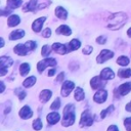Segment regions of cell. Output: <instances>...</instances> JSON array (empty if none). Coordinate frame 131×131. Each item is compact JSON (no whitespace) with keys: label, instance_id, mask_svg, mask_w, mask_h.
I'll return each mask as SVG.
<instances>
[{"label":"cell","instance_id":"ab89813d","mask_svg":"<svg viewBox=\"0 0 131 131\" xmlns=\"http://www.w3.org/2000/svg\"><path fill=\"white\" fill-rule=\"evenodd\" d=\"M63 79H64V73H60L56 77V82H63Z\"/></svg>","mask_w":131,"mask_h":131},{"label":"cell","instance_id":"44dd1931","mask_svg":"<svg viewBox=\"0 0 131 131\" xmlns=\"http://www.w3.org/2000/svg\"><path fill=\"white\" fill-rule=\"evenodd\" d=\"M74 96H75V99L77 101H81L85 98V93H84V90L81 88V87H77L75 89V92H74Z\"/></svg>","mask_w":131,"mask_h":131},{"label":"cell","instance_id":"f546056e","mask_svg":"<svg viewBox=\"0 0 131 131\" xmlns=\"http://www.w3.org/2000/svg\"><path fill=\"white\" fill-rule=\"evenodd\" d=\"M129 58L127 57V56H120V57H118V59H117V63L118 64H120V66H122V67H126V66H128L129 64Z\"/></svg>","mask_w":131,"mask_h":131},{"label":"cell","instance_id":"d590c367","mask_svg":"<svg viewBox=\"0 0 131 131\" xmlns=\"http://www.w3.org/2000/svg\"><path fill=\"white\" fill-rule=\"evenodd\" d=\"M124 125H125V128L127 131H131V117L126 118L124 120Z\"/></svg>","mask_w":131,"mask_h":131},{"label":"cell","instance_id":"603a6c76","mask_svg":"<svg viewBox=\"0 0 131 131\" xmlns=\"http://www.w3.org/2000/svg\"><path fill=\"white\" fill-rule=\"evenodd\" d=\"M36 5H37V0H30L23 8L24 12H28V11H33L35 8H36Z\"/></svg>","mask_w":131,"mask_h":131},{"label":"cell","instance_id":"ac0fdd59","mask_svg":"<svg viewBox=\"0 0 131 131\" xmlns=\"http://www.w3.org/2000/svg\"><path fill=\"white\" fill-rule=\"evenodd\" d=\"M26 32L24 30H15V31H12L9 35V39L10 40H17V39H20L25 36Z\"/></svg>","mask_w":131,"mask_h":131},{"label":"cell","instance_id":"8d00e7d4","mask_svg":"<svg viewBox=\"0 0 131 131\" xmlns=\"http://www.w3.org/2000/svg\"><path fill=\"white\" fill-rule=\"evenodd\" d=\"M92 51H93V47H92V46H90V45L85 46V47H84V49L82 50V52H83L84 54H86V55H89Z\"/></svg>","mask_w":131,"mask_h":131},{"label":"cell","instance_id":"277c9868","mask_svg":"<svg viewBox=\"0 0 131 131\" xmlns=\"http://www.w3.org/2000/svg\"><path fill=\"white\" fill-rule=\"evenodd\" d=\"M54 66H56V60L54 58H51V57L50 58L49 57H46L43 60H41V61L38 62L37 70H38L39 73H42L47 67H54Z\"/></svg>","mask_w":131,"mask_h":131},{"label":"cell","instance_id":"83f0119b","mask_svg":"<svg viewBox=\"0 0 131 131\" xmlns=\"http://www.w3.org/2000/svg\"><path fill=\"white\" fill-rule=\"evenodd\" d=\"M118 75L121 78H129L131 77V69H120L118 71Z\"/></svg>","mask_w":131,"mask_h":131},{"label":"cell","instance_id":"4fadbf2b","mask_svg":"<svg viewBox=\"0 0 131 131\" xmlns=\"http://www.w3.org/2000/svg\"><path fill=\"white\" fill-rule=\"evenodd\" d=\"M130 91H131V82L123 83V84L120 85L119 88H118V92H119V94L122 95V96L127 95Z\"/></svg>","mask_w":131,"mask_h":131},{"label":"cell","instance_id":"ba28073f","mask_svg":"<svg viewBox=\"0 0 131 131\" xmlns=\"http://www.w3.org/2000/svg\"><path fill=\"white\" fill-rule=\"evenodd\" d=\"M105 80H103L100 76L98 77V76H95V77H93L91 80H90V86H91V88L93 89V90H97V89H100V88H102L105 84H106V82H104Z\"/></svg>","mask_w":131,"mask_h":131},{"label":"cell","instance_id":"e0dca14e","mask_svg":"<svg viewBox=\"0 0 131 131\" xmlns=\"http://www.w3.org/2000/svg\"><path fill=\"white\" fill-rule=\"evenodd\" d=\"M56 34H61L64 36H70L72 34V30L70 29V27L66 26V25H61L56 29Z\"/></svg>","mask_w":131,"mask_h":131},{"label":"cell","instance_id":"f35d334b","mask_svg":"<svg viewBox=\"0 0 131 131\" xmlns=\"http://www.w3.org/2000/svg\"><path fill=\"white\" fill-rule=\"evenodd\" d=\"M96 42L98 44H104L106 42V37L105 36H99L96 38Z\"/></svg>","mask_w":131,"mask_h":131},{"label":"cell","instance_id":"d6986e66","mask_svg":"<svg viewBox=\"0 0 131 131\" xmlns=\"http://www.w3.org/2000/svg\"><path fill=\"white\" fill-rule=\"evenodd\" d=\"M12 63H13V60L10 57L2 56L0 58V68H6V69H8L9 67L12 66Z\"/></svg>","mask_w":131,"mask_h":131},{"label":"cell","instance_id":"7402d4cb","mask_svg":"<svg viewBox=\"0 0 131 131\" xmlns=\"http://www.w3.org/2000/svg\"><path fill=\"white\" fill-rule=\"evenodd\" d=\"M19 21H20L19 16L16 15V14H12V15H10V16L8 17L7 24H8L9 27H15V26H17V25L19 24Z\"/></svg>","mask_w":131,"mask_h":131},{"label":"cell","instance_id":"ee69618b","mask_svg":"<svg viewBox=\"0 0 131 131\" xmlns=\"http://www.w3.org/2000/svg\"><path fill=\"white\" fill-rule=\"evenodd\" d=\"M125 108H126L127 112H131V102L128 103V104H126V107H125Z\"/></svg>","mask_w":131,"mask_h":131},{"label":"cell","instance_id":"d6a6232c","mask_svg":"<svg viewBox=\"0 0 131 131\" xmlns=\"http://www.w3.org/2000/svg\"><path fill=\"white\" fill-rule=\"evenodd\" d=\"M14 93H15V94L18 96V99H19V100H23V99L26 97V95H27L26 91H25V90H21L20 88H17V89H15Z\"/></svg>","mask_w":131,"mask_h":131},{"label":"cell","instance_id":"4316f807","mask_svg":"<svg viewBox=\"0 0 131 131\" xmlns=\"http://www.w3.org/2000/svg\"><path fill=\"white\" fill-rule=\"evenodd\" d=\"M29 72H30V64L28 62L21 63L20 67H19V73H20V75L21 76H26V75L29 74Z\"/></svg>","mask_w":131,"mask_h":131},{"label":"cell","instance_id":"cb8c5ba5","mask_svg":"<svg viewBox=\"0 0 131 131\" xmlns=\"http://www.w3.org/2000/svg\"><path fill=\"white\" fill-rule=\"evenodd\" d=\"M81 46V42L78 39H73L70 41L69 43V51H74L79 49V47Z\"/></svg>","mask_w":131,"mask_h":131},{"label":"cell","instance_id":"8992f818","mask_svg":"<svg viewBox=\"0 0 131 131\" xmlns=\"http://www.w3.org/2000/svg\"><path fill=\"white\" fill-rule=\"evenodd\" d=\"M75 88V83L68 80V81H63L62 83V86H61V90H60V93L63 97H67L70 95V93L72 92V90Z\"/></svg>","mask_w":131,"mask_h":131},{"label":"cell","instance_id":"836d02e7","mask_svg":"<svg viewBox=\"0 0 131 131\" xmlns=\"http://www.w3.org/2000/svg\"><path fill=\"white\" fill-rule=\"evenodd\" d=\"M60 103H61V101H60V99L57 97L52 103H51V105H50V108L51 110H53V111H55V110H58L59 107H60Z\"/></svg>","mask_w":131,"mask_h":131},{"label":"cell","instance_id":"60d3db41","mask_svg":"<svg viewBox=\"0 0 131 131\" xmlns=\"http://www.w3.org/2000/svg\"><path fill=\"white\" fill-rule=\"evenodd\" d=\"M107 131H119V128L117 125H111V126H108Z\"/></svg>","mask_w":131,"mask_h":131},{"label":"cell","instance_id":"e575fe53","mask_svg":"<svg viewBox=\"0 0 131 131\" xmlns=\"http://www.w3.org/2000/svg\"><path fill=\"white\" fill-rule=\"evenodd\" d=\"M25 44L27 45V47L29 48V50H30V51H31V50H34V49H36V47H37V44H36V42H35V41H28V42H26Z\"/></svg>","mask_w":131,"mask_h":131},{"label":"cell","instance_id":"7a4b0ae2","mask_svg":"<svg viewBox=\"0 0 131 131\" xmlns=\"http://www.w3.org/2000/svg\"><path fill=\"white\" fill-rule=\"evenodd\" d=\"M76 115H75V105L69 103L63 108V118H62V126L69 127L75 123Z\"/></svg>","mask_w":131,"mask_h":131},{"label":"cell","instance_id":"9c48e42d","mask_svg":"<svg viewBox=\"0 0 131 131\" xmlns=\"http://www.w3.org/2000/svg\"><path fill=\"white\" fill-rule=\"evenodd\" d=\"M18 115H19V117H20L21 119L28 120V119H30V118L33 116V111L31 110V107H30L29 105H25V106H23V107L20 108Z\"/></svg>","mask_w":131,"mask_h":131},{"label":"cell","instance_id":"8fae6325","mask_svg":"<svg viewBox=\"0 0 131 131\" xmlns=\"http://www.w3.org/2000/svg\"><path fill=\"white\" fill-rule=\"evenodd\" d=\"M46 120H47L48 124H50V125H54V124H56V123L60 120V115H59L57 112L49 113V114L46 116Z\"/></svg>","mask_w":131,"mask_h":131},{"label":"cell","instance_id":"d4e9b609","mask_svg":"<svg viewBox=\"0 0 131 131\" xmlns=\"http://www.w3.org/2000/svg\"><path fill=\"white\" fill-rule=\"evenodd\" d=\"M35 83H36V77L31 76V77H28L27 79H25V81L23 82V86L25 88H29V87H32L33 85H35Z\"/></svg>","mask_w":131,"mask_h":131},{"label":"cell","instance_id":"2e32d148","mask_svg":"<svg viewBox=\"0 0 131 131\" xmlns=\"http://www.w3.org/2000/svg\"><path fill=\"white\" fill-rule=\"evenodd\" d=\"M100 77L103 79V80H111V79H114L115 78V73L112 71V69L110 68H105L103 69L101 72H100Z\"/></svg>","mask_w":131,"mask_h":131},{"label":"cell","instance_id":"52a82bcc","mask_svg":"<svg viewBox=\"0 0 131 131\" xmlns=\"http://www.w3.org/2000/svg\"><path fill=\"white\" fill-rule=\"evenodd\" d=\"M106 98H107V91L103 88L98 89L93 96V100L96 103H103L106 100Z\"/></svg>","mask_w":131,"mask_h":131},{"label":"cell","instance_id":"7dc6e473","mask_svg":"<svg viewBox=\"0 0 131 131\" xmlns=\"http://www.w3.org/2000/svg\"><path fill=\"white\" fill-rule=\"evenodd\" d=\"M0 41H1V47H3V45H4V40H3V38H1Z\"/></svg>","mask_w":131,"mask_h":131},{"label":"cell","instance_id":"6da1fadb","mask_svg":"<svg viewBox=\"0 0 131 131\" xmlns=\"http://www.w3.org/2000/svg\"><path fill=\"white\" fill-rule=\"evenodd\" d=\"M127 20V14L124 12H117L108 17L107 28L111 30H118L124 26Z\"/></svg>","mask_w":131,"mask_h":131},{"label":"cell","instance_id":"3957f363","mask_svg":"<svg viewBox=\"0 0 131 131\" xmlns=\"http://www.w3.org/2000/svg\"><path fill=\"white\" fill-rule=\"evenodd\" d=\"M93 124V118L91 115V112L89 110H85L80 118V126L81 127H88Z\"/></svg>","mask_w":131,"mask_h":131},{"label":"cell","instance_id":"74e56055","mask_svg":"<svg viewBox=\"0 0 131 131\" xmlns=\"http://www.w3.org/2000/svg\"><path fill=\"white\" fill-rule=\"evenodd\" d=\"M42 36H43L44 38H49V37L51 36V30H50L49 28H46V29L42 32Z\"/></svg>","mask_w":131,"mask_h":131},{"label":"cell","instance_id":"7c38bea8","mask_svg":"<svg viewBox=\"0 0 131 131\" xmlns=\"http://www.w3.org/2000/svg\"><path fill=\"white\" fill-rule=\"evenodd\" d=\"M51 47H52V49H53L56 53H58V54H66V53L69 52L67 46H66L64 44H61V43H58V42H57V43H53Z\"/></svg>","mask_w":131,"mask_h":131},{"label":"cell","instance_id":"bcb514c9","mask_svg":"<svg viewBox=\"0 0 131 131\" xmlns=\"http://www.w3.org/2000/svg\"><path fill=\"white\" fill-rule=\"evenodd\" d=\"M127 35H128V37H130V38H131V28H130V29H128V31H127Z\"/></svg>","mask_w":131,"mask_h":131},{"label":"cell","instance_id":"5b68a950","mask_svg":"<svg viewBox=\"0 0 131 131\" xmlns=\"http://www.w3.org/2000/svg\"><path fill=\"white\" fill-rule=\"evenodd\" d=\"M113 56H114V52H113V51H111V50H108V49H102V50L100 51V53L97 55L96 61H97L98 63H103L104 61L111 59Z\"/></svg>","mask_w":131,"mask_h":131},{"label":"cell","instance_id":"30bf717a","mask_svg":"<svg viewBox=\"0 0 131 131\" xmlns=\"http://www.w3.org/2000/svg\"><path fill=\"white\" fill-rule=\"evenodd\" d=\"M45 20H46V17H45V16H42V17H39V18L35 19V20L33 21V25H32L33 31L36 32V33H39V32L41 31L42 26H43V24H44Z\"/></svg>","mask_w":131,"mask_h":131},{"label":"cell","instance_id":"4dcf8cb0","mask_svg":"<svg viewBox=\"0 0 131 131\" xmlns=\"http://www.w3.org/2000/svg\"><path fill=\"white\" fill-rule=\"evenodd\" d=\"M114 110H115L114 105H110V106H107V108L102 110V111H101V113H100V118H101V119H104L108 114L113 113V112H114Z\"/></svg>","mask_w":131,"mask_h":131},{"label":"cell","instance_id":"7bdbcfd3","mask_svg":"<svg viewBox=\"0 0 131 131\" xmlns=\"http://www.w3.org/2000/svg\"><path fill=\"white\" fill-rule=\"evenodd\" d=\"M54 73H55V70L54 69H52V70H50V71H48V76H53L54 75Z\"/></svg>","mask_w":131,"mask_h":131},{"label":"cell","instance_id":"484cf974","mask_svg":"<svg viewBox=\"0 0 131 131\" xmlns=\"http://www.w3.org/2000/svg\"><path fill=\"white\" fill-rule=\"evenodd\" d=\"M7 7L10 9H15L21 5V0H7Z\"/></svg>","mask_w":131,"mask_h":131},{"label":"cell","instance_id":"f1b7e54d","mask_svg":"<svg viewBox=\"0 0 131 131\" xmlns=\"http://www.w3.org/2000/svg\"><path fill=\"white\" fill-rule=\"evenodd\" d=\"M32 127H33V129H34V130H36V131H39V130H41V129H42V127H43V124H42V121H41V119H40V118H37V119H35V120L33 121Z\"/></svg>","mask_w":131,"mask_h":131},{"label":"cell","instance_id":"b9f144b4","mask_svg":"<svg viewBox=\"0 0 131 131\" xmlns=\"http://www.w3.org/2000/svg\"><path fill=\"white\" fill-rule=\"evenodd\" d=\"M6 73H7V69L6 68H0V75L1 76H5Z\"/></svg>","mask_w":131,"mask_h":131},{"label":"cell","instance_id":"5bb4252c","mask_svg":"<svg viewBox=\"0 0 131 131\" xmlns=\"http://www.w3.org/2000/svg\"><path fill=\"white\" fill-rule=\"evenodd\" d=\"M29 48L27 47L26 44H17L15 47H14V53H16L17 55H20V56H24L26 54H28L29 52Z\"/></svg>","mask_w":131,"mask_h":131},{"label":"cell","instance_id":"ffe728a7","mask_svg":"<svg viewBox=\"0 0 131 131\" xmlns=\"http://www.w3.org/2000/svg\"><path fill=\"white\" fill-rule=\"evenodd\" d=\"M55 15L60 19H66L68 17V12L63 7L58 6L55 8Z\"/></svg>","mask_w":131,"mask_h":131},{"label":"cell","instance_id":"9a60e30c","mask_svg":"<svg viewBox=\"0 0 131 131\" xmlns=\"http://www.w3.org/2000/svg\"><path fill=\"white\" fill-rule=\"evenodd\" d=\"M51 96H52V91L49 90V89H44V90H42V91L40 92V94H39L40 101L43 102V103L47 102V101L51 98Z\"/></svg>","mask_w":131,"mask_h":131},{"label":"cell","instance_id":"1f68e13d","mask_svg":"<svg viewBox=\"0 0 131 131\" xmlns=\"http://www.w3.org/2000/svg\"><path fill=\"white\" fill-rule=\"evenodd\" d=\"M51 48L52 47H50L49 45H44L42 47V49H41V55L44 56V57L48 56L50 54V52H51Z\"/></svg>","mask_w":131,"mask_h":131},{"label":"cell","instance_id":"f6af8a7d","mask_svg":"<svg viewBox=\"0 0 131 131\" xmlns=\"http://www.w3.org/2000/svg\"><path fill=\"white\" fill-rule=\"evenodd\" d=\"M0 84H1V90H0V91H1V92H3V91H4V89H5L4 82H3V81H1V82H0Z\"/></svg>","mask_w":131,"mask_h":131}]
</instances>
